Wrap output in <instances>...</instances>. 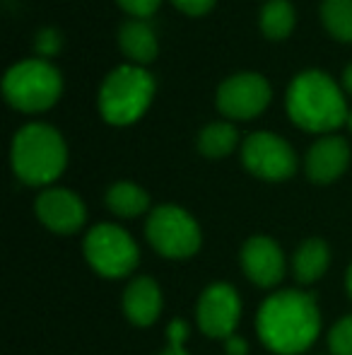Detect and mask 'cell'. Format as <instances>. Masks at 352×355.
Masks as SVG:
<instances>
[{"label": "cell", "instance_id": "cell-7", "mask_svg": "<svg viewBox=\"0 0 352 355\" xmlns=\"http://www.w3.org/2000/svg\"><path fill=\"white\" fill-rule=\"evenodd\" d=\"M147 239L162 257L186 259L201 247V230L183 208L160 206L147 220Z\"/></svg>", "mask_w": 352, "mask_h": 355}, {"label": "cell", "instance_id": "cell-26", "mask_svg": "<svg viewBox=\"0 0 352 355\" xmlns=\"http://www.w3.org/2000/svg\"><path fill=\"white\" fill-rule=\"evenodd\" d=\"M227 353L230 355H244L246 353V341L239 336H232L227 338Z\"/></svg>", "mask_w": 352, "mask_h": 355}, {"label": "cell", "instance_id": "cell-17", "mask_svg": "<svg viewBox=\"0 0 352 355\" xmlns=\"http://www.w3.org/2000/svg\"><path fill=\"white\" fill-rule=\"evenodd\" d=\"M106 203H109V208L116 215H121V218H136V215L147 211L150 196H147L140 187H136V184L121 182L109 189Z\"/></svg>", "mask_w": 352, "mask_h": 355}, {"label": "cell", "instance_id": "cell-10", "mask_svg": "<svg viewBox=\"0 0 352 355\" xmlns=\"http://www.w3.org/2000/svg\"><path fill=\"white\" fill-rule=\"evenodd\" d=\"M241 317L239 295L232 285L215 283L201 295L198 302V327L212 338H232Z\"/></svg>", "mask_w": 352, "mask_h": 355}, {"label": "cell", "instance_id": "cell-2", "mask_svg": "<svg viewBox=\"0 0 352 355\" xmlns=\"http://www.w3.org/2000/svg\"><path fill=\"white\" fill-rule=\"evenodd\" d=\"M287 114L304 131L326 133L348 121V107L338 85L321 71H304L287 89Z\"/></svg>", "mask_w": 352, "mask_h": 355}, {"label": "cell", "instance_id": "cell-5", "mask_svg": "<svg viewBox=\"0 0 352 355\" xmlns=\"http://www.w3.org/2000/svg\"><path fill=\"white\" fill-rule=\"evenodd\" d=\"M61 75L56 68L46 61H22L12 66L5 75L3 92L5 99L19 112H44V109L53 107L56 99L61 97Z\"/></svg>", "mask_w": 352, "mask_h": 355}, {"label": "cell", "instance_id": "cell-11", "mask_svg": "<svg viewBox=\"0 0 352 355\" xmlns=\"http://www.w3.org/2000/svg\"><path fill=\"white\" fill-rule=\"evenodd\" d=\"M37 215L48 230L58 234H73L85 223V206L68 189H48L37 198Z\"/></svg>", "mask_w": 352, "mask_h": 355}, {"label": "cell", "instance_id": "cell-14", "mask_svg": "<svg viewBox=\"0 0 352 355\" xmlns=\"http://www.w3.org/2000/svg\"><path fill=\"white\" fill-rule=\"evenodd\" d=\"M123 309L136 327H150L162 312L160 285L152 278H136L123 293Z\"/></svg>", "mask_w": 352, "mask_h": 355}, {"label": "cell", "instance_id": "cell-9", "mask_svg": "<svg viewBox=\"0 0 352 355\" xmlns=\"http://www.w3.org/2000/svg\"><path fill=\"white\" fill-rule=\"evenodd\" d=\"M270 102V85L256 73H239L217 89V109L230 119H254Z\"/></svg>", "mask_w": 352, "mask_h": 355}, {"label": "cell", "instance_id": "cell-21", "mask_svg": "<svg viewBox=\"0 0 352 355\" xmlns=\"http://www.w3.org/2000/svg\"><path fill=\"white\" fill-rule=\"evenodd\" d=\"M331 351L333 355H352V314L340 319L333 329H331Z\"/></svg>", "mask_w": 352, "mask_h": 355}, {"label": "cell", "instance_id": "cell-25", "mask_svg": "<svg viewBox=\"0 0 352 355\" xmlns=\"http://www.w3.org/2000/svg\"><path fill=\"white\" fill-rule=\"evenodd\" d=\"M172 3L186 15H205L215 0H172Z\"/></svg>", "mask_w": 352, "mask_h": 355}, {"label": "cell", "instance_id": "cell-29", "mask_svg": "<svg viewBox=\"0 0 352 355\" xmlns=\"http://www.w3.org/2000/svg\"><path fill=\"white\" fill-rule=\"evenodd\" d=\"M348 126H350V131H352V112H350V116H348Z\"/></svg>", "mask_w": 352, "mask_h": 355}, {"label": "cell", "instance_id": "cell-23", "mask_svg": "<svg viewBox=\"0 0 352 355\" xmlns=\"http://www.w3.org/2000/svg\"><path fill=\"white\" fill-rule=\"evenodd\" d=\"M118 5L126 12L136 15V17H147V15H152L157 10L160 0H118Z\"/></svg>", "mask_w": 352, "mask_h": 355}, {"label": "cell", "instance_id": "cell-15", "mask_svg": "<svg viewBox=\"0 0 352 355\" xmlns=\"http://www.w3.org/2000/svg\"><path fill=\"white\" fill-rule=\"evenodd\" d=\"M118 44H121V51L136 63H150L157 56L155 32L142 19H131L123 24L118 32Z\"/></svg>", "mask_w": 352, "mask_h": 355}, {"label": "cell", "instance_id": "cell-13", "mask_svg": "<svg viewBox=\"0 0 352 355\" xmlns=\"http://www.w3.org/2000/svg\"><path fill=\"white\" fill-rule=\"evenodd\" d=\"M350 162V148L343 138L326 136L306 155V174L316 184H331L345 172Z\"/></svg>", "mask_w": 352, "mask_h": 355}, {"label": "cell", "instance_id": "cell-4", "mask_svg": "<svg viewBox=\"0 0 352 355\" xmlns=\"http://www.w3.org/2000/svg\"><path fill=\"white\" fill-rule=\"evenodd\" d=\"M155 94L150 73L138 66H121L109 73L99 92V112L113 126H128L145 114Z\"/></svg>", "mask_w": 352, "mask_h": 355}, {"label": "cell", "instance_id": "cell-16", "mask_svg": "<svg viewBox=\"0 0 352 355\" xmlns=\"http://www.w3.org/2000/svg\"><path fill=\"white\" fill-rule=\"evenodd\" d=\"M331 254L321 239H306L295 254V276L299 283H314L328 268Z\"/></svg>", "mask_w": 352, "mask_h": 355}, {"label": "cell", "instance_id": "cell-18", "mask_svg": "<svg viewBox=\"0 0 352 355\" xmlns=\"http://www.w3.org/2000/svg\"><path fill=\"white\" fill-rule=\"evenodd\" d=\"M295 27V8L287 0H268L261 12V29L268 39H285Z\"/></svg>", "mask_w": 352, "mask_h": 355}, {"label": "cell", "instance_id": "cell-24", "mask_svg": "<svg viewBox=\"0 0 352 355\" xmlns=\"http://www.w3.org/2000/svg\"><path fill=\"white\" fill-rule=\"evenodd\" d=\"M58 46H61V37H58V32H53V29H44V32H39V37H37L39 51L46 53V56H53V53L58 51Z\"/></svg>", "mask_w": 352, "mask_h": 355}, {"label": "cell", "instance_id": "cell-3", "mask_svg": "<svg viewBox=\"0 0 352 355\" xmlns=\"http://www.w3.org/2000/svg\"><path fill=\"white\" fill-rule=\"evenodd\" d=\"M66 143L56 128L29 123L12 141V169L24 184L41 187L58 179L66 169Z\"/></svg>", "mask_w": 352, "mask_h": 355}, {"label": "cell", "instance_id": "cell-6", "mask_svg": "<svg viewBox=\"0 0 352 355\" xmlns=\"http://www.w3.org/2000/svg\"><path fill=\"white\" fill-rule=\"evenodd\" d=\"M89 266L104 278L128 276L138 266V247L126 230L116 225H97L85 237Z\"/></svg>", "mask_w": 352, "mask_h": 355}, {"label": "cell", "instance_id": "cell-22", "mask_svg": "<svg viewBox=\"0 0 352 355\" xmlns=\"http://www.w3.org/2000/svg\"><path fill=\"white\" fill-rule=\"evenodd\" d=\"M167 336H169V346L162 351V355H188L183 351V341H186L188 336V324L181 322V319H176V322L169 324V329H167Z\"/></svg>", "mask_w": 352, "mask_h": 355}, {"label": "cell", "instance_id": "cell-27", "mask_svg": "<svg viewBox=\"0 0 352 355\" xmlns=\"http://www.w3.org/2000/svg\"><path fill=\"white\" fill-rule=\"evenodd\" d=\"M343 83H345V87H348V89H350V92H352V63H350V66H348V68H345V75H343Z\"/></svg>", "mask_w": 352, "mask_h": 355}, {"label": "cell", "instance_id": "cell-20", "mask_svg": "<svg viewBox=\"0 0 352 355\" xmlns=\"http://www.w3.org/2000/svg\"><path fill=\"white\" fill-rule=\"evenodd\" d=\"M321 19L338 42H352V0H324Z\"/></svg>", "mask_w": 352, "mask_h": 355}, {"label": "cell", "instance_id": "cell-19", "mask_svg": "<svg viewBox=\"0 0 352 355\" xmlns=\"http://www.w3.org/2000/svg\"><path fill=\"white\" fill-rule=\"evenodd\" d=\"M237 145V128L232 123H210L198 136V150L205 157H225Z\"/></svg>", "mask_w": 352, "mask_h": 355}, {"label": "cell", "instance_id": "cell-28", "mask_svg": "<svg viewBox=\"0 0 352 355\" xmlns=\"http://www.w3.org/2000/svg\"><path fill=\"white\" fill-rule=\"evenodd\" d=\"M348 290H350V295H352V266H350V271H348Z\"/></svg>", "mask_w": 352, "mask_h": 355}, {"label": "cell", "instance_id": "cell-1", "mask_svg": "<svg viewBox=\"0 0 352 355\" xmlns=\"http://www.w3.org/2000/svg\"><path fill=\"white\" fill-rule=\"evenodd\" d=\"M259 336L277 355H297L311 346L321 331L316 300L299 290L270 295L259 312Z\"/></svg>", "mask_w": 352, "mask_h": 355}, {"label": "cell", "instance_id": "cell-12", "mask_svg": "<svg viewBox=\"0 0 352 355\" xmlns=\"http://www.w3.org/2000/svg\"><path fill=\"white\" fill-rule=\"evenodd\" d=\"M246 276L261 288H272L285 276V257L270 237H251L241 252Z\"/></svg>", "mask_w": 352, "mask_h": 355}, {"label": "cell", "instance_id": "cell-8", "mask_svg": "<svg viewBox=\"0 0 352 355\" xmlns=\"http://www.w3.org/2000/svg\"><path fill=\"white\" fill-rule=\"evenodd\" d=\"M241 159L254 177L268 179V182H282L292 177L297 167L292 148L272 133H254L246 138L241 148Z\"/></svg>", "mask_w": 352, "mask_h": 355}]
</instances>
